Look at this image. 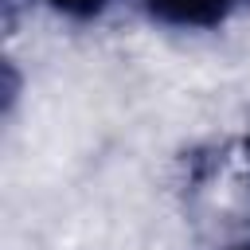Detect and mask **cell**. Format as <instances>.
Wrapping results in <instances>:
<instances>
[{
    "label": "cell",
    "mask_w": 250,
    "mask_h": 250,
    "mask_svg": "<svg viewBox=\"0 0 250 250\" xmlns=\"http://www.w3.org/2000/svg\"><path fill=\"white\" fill-rule=\"evenodd\" d=\"M148 20L164 27H219L250 0H141Z\"/></svg>",
    "instance_id": "cell-1"
},
{
    "label": "cell",
    "mask_w": 250,
    "mask_h": 250,
    "mask_svg": "<svg viewBox=\"0 0 250 250\" xmlns=\"http://www.w3.org/2000/svg\"><path fill=\"white\" fill-rule=\"evenodd\" d=\"M51 8H59V12H66V16H94V12H102L109 0H47Z\"/></svg>",
    "instance_id": "cell-2"
},
{
    "label": "cell",
    "mask_w": 250,
    "mask_h": 250,
    "mask_svg": "<svg viewBox=\"0 0 250 250\" xmlns=\"http://www.w3.org/2000/svg\"><path fill=\"white\" fill-rule=\"evenodd\" d=\"M230 250H250V242H242V246H230Z\"/></svg>",
    "instance_id": "cell-3"
}]
</instances>
